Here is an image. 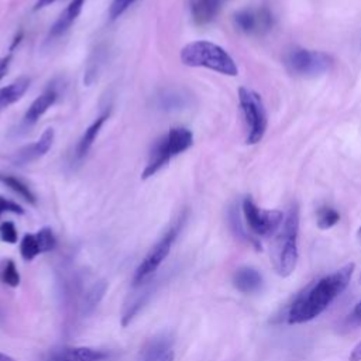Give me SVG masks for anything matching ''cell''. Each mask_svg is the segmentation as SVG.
Masks as SVG:
<instances>
[{"mask_svg": "<svg viewBox=\"0 0 361 361\" xmlns=\"http://www.w3.org/2000/svg\"><path fill=\"white\" fill-rule=\"evenodd\" d=\"M0 361H16L13 357L4 354V353H0Z\"/></svg>", "mask_w": 361, "mask_h": 361, "instance_id": "cell-33", "label": "cell"}, {"mask_svg": "<svg viewBox=\"0 0 361 361\" xmlns=\"http://www.w3.org/2000/svg\"><path fill=\"white\" fill-rule=\"evenodd\" d=\"M0 182L7 186L8 189H11L14 193H17L18 196H21L24 200H27L31 204L37 203V197L32 193V190L30 189V186L27 183H24L20 178H16L13 175L8 173H0Z\"/></svg>", "mask_w": 361, "mask_h": 361, "instance_id": "cell-19", "label": "cell"}, {"mask_svg": "<svg viewBox=\"0 0 361 361\" xmlns=\"http://www.w3.org/2000/svg\"><path fill=\"white\" fill-rule=\"evenodd\" d=\"M3 213L24 214V209H23L18 203H16V202H13V200H8V199H6V197H3V196H0V216H1Z\"/></svg>", "mask_w": 361, "mask_h": 361, "instance_id": "cell-27", "label": "cell"}, {"mask_svg": "<svg viewBox=\"0 0 361 361\" xmlns=\"http://www.w3.org/2000/svg\"><path fill=\"white\" fill-rule=\"evenodd\" d=\"M30 86L28 78H18L4 87H0V111L23 97Z\"/></svg>", "mask_w": 361, "mask_h": 361, "instance_id": "cell-18", "label": "cell"}, {"mask_svg": "<svg viewBox=\"0 0 361 361\" xmlns=\"http://www.w3.org/2000/svg\"><path fill=\"white\" fill-rule=\"evenodd\" d=\"M357 235L361 238V226H360V228H358V231H357Z\"/></svg>", "mask_w": 361, "mask_h": 361, "instance_id": "cell-34", "label": "cell"}, {"mask_svg": "<svg viewBox=\"0 0 361 361\" xmlns=\"http://www.w3.org/2000/svg\"><path fill=\"white\" fill-rule=\"evenodd\" d=\"M186 104V97L178 90H166L158 96V106L164 110L182 109Z\"/></svg>", "mask_w": 361, "mask_h": 361, "instance_id": "cell-22", "label": "cell"}, {"mask_svg": "<svg viewBox=\"0 0 361 361\" xmlns=\"http://www.w3.org/2000/svg\"><path fill=\"white\" fill-rule=\"evenodd\" d=\"M354 269V262L345 264L334 272L324 275L309 285L290 305L288 312V323L302 324L323 313L348 286Z\"/></svg>", "mask_w": 361, "mask_h": 361, "instance_id": "cell-1", "label": "cell"}, {"mask_svg": "<svg viewBox=\"0 0 361 361\" xmlns=\"http://www.w3.org/2000/svg\"><path fill=\"white\" fill-rule=\"evenodd\" d=\"M298 235H299V207L296 203H292L283 217V221L278 230L272 245V267L275 272L286 278L293 274L298 258Z\"/></svg>", "mask_w": 361, "mask_h": 361, "instance_id": "cell-2", "label": "cell"}, {"mask_svg": "<svg viewBox=\"0 0 361 361\" xmlns=\"http://www.w3.org/2000/svg\"><path fill=\"white\" fill-rule=\"evenodd\" d=\"M234 25L247 35H264L272 30L275 17L267 6L245 7L234 13Z\"/></svg>", "mask_w": 361, "mask_h": 361, "instance_id": "cell-9", "label": "cell"}, {"mask_svg": "<svg viewBox=\"0 0 361 361\" xmlns=\"http://www.w3.org/2000/svg\"><path fill=\"white\" fill-rule=\"evenodd\" d=\"M243 216L247 223V227L259 237H269L275 234L282 221L285 214L276 209H262L259 207L251 196H247L243 200Z\"/></svg>", "mask_w": 361, "mask_h": 361, "instance_id": "cell-7", "label": "cell"}, {"mask_svg": "<svg viewBox=\"0 0 361 361\" xmlns=\"http://www.w3.org/2000/svg\"><path fill=\"white\" fill-rule=\"evenodd\" d=\"M233 285L243 293H255L262 286V275L252 267H240L233 275Z\"/></svg>", "mask_w": 361, "mask_h": 361, "instance_id": "cell-13", "label": "cell"}, {"mask_svg": "<svg viewBox=\"0 0 361 361\" xmlns=\"http://www.w3.org/2000/svg\"><path fill=\"white\" fill-rule=\"evenodd\" d=\"M0 279L3 283L16 288L20 283V274L14 261L6 259L0 267Z\"/></svg>", "mask_w": 361, "mask_h": 361, "instance_id": "cell-23", "label": "cell"}, {"mask_svg": "<svg viewBox=\"0 0 361 361\" xmlns=\"http://www.w3.org/2000/svg\"><path fill=\"white\" fill-rule=\"evenodd\" d=\"M238 104L245 123V142L255 145L262 141L268 128V116L259 93L245 86L238 87Z\"/></svg>", "mask_w": 361, "mask_h": 361, "instance_id": "cell-6", "label": "cell"}, {"mask_svg": "<svg viewBox=\"0 0 361 361\" xmlns=\"http://www.w3.org/2000/svg\"><path fill=\"white\" fill-rule=\"evenodd\" d=\"M54 137H55V133L54 130L49 127L47 130H44V133L41 134V137L30 144V145H25L21 149H18L13 158V162L16 165H24V164H30L41 157H44L49 148L52 147V142H54Z\"/></svg>", "mask_w": 361, "mask_h": 361, "instance_id": "cell-10", "label": "cell"}, {"mask_svg": "<svg viewBox=\"0 0 361 361\" xmlns=\"http://www.w3.org/2000/svg\"><path fill=\"white\" fill-rule=\"evenodd\" d=\"M348 361H361V340L353 347L348 355Z\"/></svg>", "mask_w": 361, "mask_h": 361, "instance_id": "cell-30", "label": "cell"}, {"mask_svg": "<svg viewBox=\"0 0 361 361\" xmlns=\"http://www.w3.org/2000/svg\"><path fill=\"white\" fill-rule=\"evenodd\" d=\"M10 62H11V55H6V56L0 58V80L6 76V73L8 71V66H10Z\"/></svg>", "mask_w": 361, "mask_h": 361, "instance_id": "cell-29", "label": "cell"}, {"mask_svg": "<svg viewBox=\"0 0 361 361\" xmlns=\"http://www.w3.org/2000/svg\"><path fill=\"white\" fill-rule=\"evenodd\" d=\"M21 38H23V32H20V34L14 38V41H13V44H11V47H10V49H13V48H14L20 41H21Z\"/></svg>", "mask_w": 361, "mask_h": 361, "instance_id": "cell-32", "label": "cell"}, {"mask_svg": "<svg viewBox=\"0 0 361 361\" xmlns=\"http://www.w3.org/2000/svg\"><path fill=\"white\" fill-rule=\"evenodd\" d=\"M109 354L92 347H63L51 353L48 361H103Z\"/></svg>", "mask_w": 361, "mask_h": 361, "instance_id": "cell-11", "label": "cell"}, {"mask_svg": "<svg viewBox=\"0 0 361 361\" xmlns=\"http://www.w3.org/2000/svg\"><path fill=\"white\" fill-rule=\"evenodd\" d=\"M180 226H182V219L175 226H172L159 238V241L147 252V255L144 257V259L140 262V265L135 269L134 285H140L142 281L149 278L158 269V267L164 262V259L168 257V254L172 248L173 241L176 240V235L180 230Z\"/></svg>", "mask_w": 361, "mask_h": 361, "instance_id": "cell-8", "label": "cell"}, {"mask_svg": "<svg viewBox=\"0 0 361 361\" xmlns=\"http://www.w3.org/2000/svg\"><path fill=\"white\" fill-rule=\"evenodd\" d=\"M106 292V283L104 282H99L96 285H93L90 288V290L86 293V298H85V309L89 312L92 310L99 302L100 299L103 298Z\"/></svg>", "mask_w": 361, "mask_h": 361, "instance_id": "cell-24", "label": "cell"}, {"mask_svg": "<svg viewBox=\"0 0 361 361\" xmlns=\"http://www.w3.org/2000/svg\"><path fill=\"white\" fill-rule=\"evenodd\" d=\"M227 1L228 0H193L190 4L193 21L199 25L212 23Z\"/></svg>", "mask_w": 361, "mask_h": 361, "instance_id": "cell-12", "label": "cell"}, {"mask_svg": "<svg viewBox=\"0 0 361 361\" xmlns=\"http://www.w3.org/2000/svg\"><path fill=\"white\" fill-rule=\"evenodd\" d=\"M340 220V213L331 206H320L316 212V223L320 230L334 227Z\"/></svg>", "mask_w": 361, "mask_h": 361, "instance_id": "cell-21", "label": "cell"}, {"mask_svg": "<svg viewBox=\"0 0 361 361\" xmlns=\"http://www.w3.org/2000/svg\"><path fill=\"white\" fill-rule=\"evenodd\" d=\"M107 117H109V111H107V113H103L102 116H99V117L85 130V133H83V135L80 137V140H79V142H78V145H76V149H75V157H76L78 159L83 158V157L87 154V151L92 148V145H93V142L96 141V138H97V135H99V133H100V130H102L104 121L107 120Z\"/></svg>", "mask_w": 361, "mask_h": 361, "instance_id": "cell-17", "label": "cell"}, {"mask_svg": "<svg viewBox=\"0 0 361 361\" xmlns=\"http://www.w3.org/2000/svg\"><path fill=\"white\" fill-rule=\"evenodd\" d=\"M180 61L190 68H206L226 76H237L238 68L233 56L220 45L197 39L180 49Z\"/></svg>", "mask_w": 361, "mask_h": 361, "instance_id": "cell-3", "label": "cell"}, {"mask_svg": "<svg viewBox=\"0 0 361 361\" xmlns=\"http://www.w3.org/2000/svg\"><path fill=\"white\" fill-rule=\"evenodd\" d=\"M0 238L10 244H14L17 241V230L11 221H3L0 224Z\"/></svg>", "mask_w": 361, "mask_h": 361, "instance_id": "cell-26", "label": "cell"}, {"mask_svg": "<svg viewBox=\"0 0 361 361\" xmlns=\"http://www.w3.org/2000/svg\"><path fill=\"white\" fill-rule=\"evenodd\" d=\"M55 1H56V0H37L35 4H34V10H35V11H37V10H41V8L49 6V4L55 3Z\"/></svg>", "mask_w": 361, "mask_h": 361, "instance_id": "cell-31", "label": "cell"}, {"mask_svg": "<svg viewBox=\"0 0 361 361\" xmlns=\"http://www.w3.org/2000/svg\"><path fill=\"white\" fill-rule=\"evenodd\" d=\"M358 281H360V283H361V272H360V275H358Z\"/></svg>", "mask_w": 361, "mask_h": 361, "instance_id": "cell-35", "label": "cell"}, {"mask_svg": "<svg viewBox=\"0 0 361 361\" xmlns=\"http://www.w3.org/2000/svg\"><path fill=\"white\" fill-rule=\"evenodd\" d=\"M193 144V134L186 127H173L165 135L158 138L149 152L147 165L141 173L142 179L154 176L173 157L185 152Z\"/></svg>", "mask_w": 361, "mask_h": 361, "instance_id": "cell-4", "label": "cell"}, {"mask_svg": "<svg viewBox=\"0 0 361 361\" xmlns=\"http://www.w3.org/2000/svg\"><path fill=\"white\" fill-rule=\"evenodd\" d=\"M171 344L172 338L168 334L155 336L141 348L138 361H161L169 353Z\"/></svg>", "mask_w": 361, "mask_h": 361, "instance_id": "cell-16", "label": "cell"}, {"mask_svg": "<svg viewBox=\"0 0 361 361\" xmlns=\"http://www.w3.org/2000/svg\"><path fill=\"white\" fill-rule=\"evenodd\" d=\"M20 252H21V257L25 259V261H31L34 259L38 254H42V247H41V243H39V238L35 234H25L20 243Z\"/></svg>", "mask_w": 361, "mask_h": 361, "instance_id": "cell-20", "label": "cell"}, {"mask_svg": "<svg viewBox=\"0 0 361 361\" xmlns=\"http://www.w3.org/2000/svg\"><path fill=\"white\" fill-rule=\"evenodd\" d=\"M86 0H72L66 8L58 16V18L55 20V23L52 24L51 30H49V37L55 38L62 35L78 18V16L80 14L83 6H85Z\"/></svg>", "mask_w": 361, "mask_h": 361, "instance_id": "cell-15", "label": "cell"}, {"mask_svg": "<svg viewBox=\"0 0 361 361\" xmlns=\"http://www.w3.org/2000/svg\"><path fill=\"white\" fill-rule=\"evenodd\" d=\"M56 92L55 89H47L45 92H42L28 107V110L25 111L24 114V118H23V123L25 126H32L35 124L39 117L51 107L54 106V103L56 102Z\"/></svg>", "mask_w": 361, "mask_h": 361, "instance_id": "cell-14", "label": "cell"}, {"mask_svg": "<svg viewBox=\"0 0 361 361\" xmlns=\"http://www.w3.org/2000/svg\"><path fill=\"white\" fill-rule=\"evenodd\" d=\"M347 322H348L350 324H353V326H357V324L361 323V299L355 303L354 309H353L351 313L348 314Z\"/></svg>", "mask_w": 361, "mask_h": 361, "instance_id": "cell-28", "label": "cell"}, {"mask_svg": "<svg viewBox=\"0 0 361 361\" xmlns=\"http://www.w3.org/2000/svg\"><path fill=\"white\" fill-rule=\"evenodd\" d=\"M283 65L290 75L316 78L330 72L334 65V59L330 54L323 51L292 47L283 55Z\"/></svg>", "mask_w": 361, "mask_h": 361, "instance_id": "cell-5", "label": "cell"}, {"mask_svg": "<svg viewBox=\"0 0 361 361\" xmlns=\"http://www.w3.org/2000/svg\"><path fill=\"white\" fill-rule=\"evenodd\" d=\"M134 1H137V0H113L110 4V8H109L110 20L118 18Z\"/></svg>", "mask_w": 361, "mask_h": 361, "instance_id": "cell-25", "label": "cell"}]
</instances>
